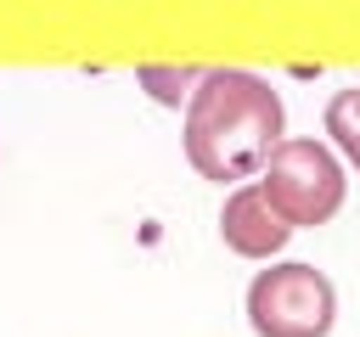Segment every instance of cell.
Segmentation results:
<instances>
[{
  "label": "cell",
  "instance_id": "cell-6",
  "mask_svg": "<svg viewBox=\"0 0 360 337\" xmlns=\"http://www.w3.org/2000/svg\"><path fill=\"white\" fill-rule=\"evenodd\" d=\"M135 84H141L158 107H186L197 73H191V67H135Z\"/></svg>",
  "mask_w": 360,
  "mask_h": 337
},
{
  "label": "cell",
  "instance_id": "cell-3",
  "mask_svg": "<svg viewBox=\"0 0 360 337\" xmlns=\"http://www.w3.org/2000/svg\"><path fill=\"white\" fill-rule=\"evenodd\" d=\"M248 331L253 337H332L338 326V286L309 258H276L248 281Z\"/></svg>",
  "mask_w": 360,
  "mask_h": 337
},
{
  "label": "cell",
  "instance_id": "cell-4",
  "mask_svg": "<svg viewBox=\"0 0 360 337\" xmlns=\"http://www.w3.org/2000/svg\"><path fill=\"white\" fill-rule=\"evenodd\" d=\"M219 242H225L236 258L270 264V258H281V247L292 242V225L270 208V197L259 191V180H242V185L225 191V208H219Z\"/></svg>",
  "mask_w": 360,
  "mask_h": 337
},
{
  "label": "cell",
  "instance_id": "cell-1",
  "mask_svg": "<svg viewBox=\"0 0 360 337\" xmlns=\"http://www.w3.org/2000/svg\"><path fill=\"white\" fill-rule=\"evenodd\" d=\"M287 135V101L281 90L253 67H208L197 73L186 107H180V146L186 163L214 185L259 180L264 157Z\"/></svg>",
  "mask_w": 360,
  "mask_h": 337
},
{
  "label": "cell",
  "instance_id": "cell-5",
  "mask_svg": "<svg viewBox=\"0 0 360 337\" xmlns=\"http://www.w3.org/2000/svg\"><path fill=\"white\" fill-rule=\"evenodd\" d=\"M321 129H326V146L343 157V168H354V174H360V84L332 90V95H326Z\"/></svg>",
  "mask_w": 360,
  "mask_h": 337
},
{
  "label": "cell",
  "instance_id": "cell-2",
  "mask_svg": "<svg viewBox=\"0 0 360 337\" xmlns=\"http://www.w3.org/2000/svg\"><path fill=\"white\" fill-rule=\"evenodd\" d=\"M259 191L270 197V208L292 230H315V225H326L343 208L349 168H343V157L326 140H315V135H281L276 152L259 168Z\"/></svg>",
  "mask_w": 360,
  "mask_h": 337
}]
</instances>
